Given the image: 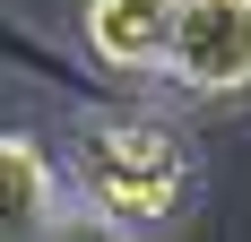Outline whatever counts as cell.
Returning a JSON list of instances; mask_svg holds the SVG:
<instances>
[{"mask_svg": "<svg viewBox=\"0 0 251 242\" xmlns=\"http://www.w3.org/2000/svg\"><path fill=\"white\" fill-rule=\"evenodd\" d=\"M200 147L182 139V121L148 113V104H96V121L70 147V208H87V225L122 242L174 234L200 208Z\"/></svg>", "mask_w": 251, "mask_h": 242, "instance_id": "obj_1", "label": "cell"}, {"mask_svg": "<svg viewBox=\"0 0 251 242\" xmlns=\"http://www.w3.org/2000/svg\"><path fill=\"white\" fill-rule=\"evenodd\" d=\"M156 78L191 104L251 96V0H174V35Z\"/></svg>", "mask_w": 251, "mask_h": 242, "instance_id": "obj_2", "label": "cell"}, {"mask_svg": "<svg viewBox=\"0 0 251 242\" xmlns=\"http://www.w3.org/2000/svg\"><path fill=\"white\" fill-rule=\"evenodd\" d=\"M70 217V173L26 130H0V242H35Z\"/></svg>", "mask_w": 251, "mask_h": 242, "instance_id": "obj_3", "label": "cell"}, {"mask_svg": "<svg viewBox=\"0 0 251 242\" xmlns=\"http://www.w3.org/2000/svg\"><path fill=\"white\" fill-rule=\"evenodd\" d=\"M0 70H18V78H35V87H52V96H70V104H130L139 87L130 78H113L104 61H78V52H61L52 35H35L26 18H9L0 9Z\"/></svg>", "mask_w": 251, "mask_h": 242, "instance_id": "obj_4", "label": "cell"}, {"mask_svg": "<svg viewBox=\"0 0 251 242\" xmlns=\"http://www.w3.org/2000/svg\"><path fill=\"white\" fill-rule=\"evenodd\" d=\"M174 35V0H87V61H104L113 78L148 87Z\"/></svg>", "mask_w": 251, "mask_h": 242, "instance_id": "obj_5", "label": "cell"}]
</instances>
